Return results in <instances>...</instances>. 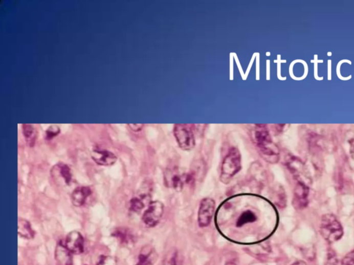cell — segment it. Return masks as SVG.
<instances>
[{"label": "cell", "instance_id": "3957f363", "mask_svg": "<svg viewBox=\"0 0 354 265\" xmlns=\"http://www.w3.org/2000/svg\"><path fill=\"white\" fill-rule=\"evenodd\" d=\"M241 154L237 148L230 149L222 162L220 180L224 184H228L232 178L241 170Z\"/></svg>", "mask_w": 354, "mask_h": 265}, {"label": "cell", "instance_id": "f1b7e54d", "mask_svg": "<svg viewBox=\"0 0 354 265\" xmlns=\"http://www.w3.org/2000/svg\"><path fill=\"white\" fill-rule=\"evenodd\" d=\"M136 265H140V264H139V263H138V264H136Z\"/></svg>", "mask_w": 354, "mask_h": 265}, {"label": "cell", "instance_id": "9a60e30c", "mask_svg": "<svg viewBox=\"0 0 354 265\" xmlns=\"http://www.w3.org/2000/svg\"><path fill=\"white\" fill-rule=\"evenodd\" d=\"M17 233L19 236L28 239L34 238L35 232L30 223L27 220L19 219L17 223Z\"/></svg>", "mask_w": 354, "mask_h": 265}, {"label": "cell", "instance_id": "484cf974", "mask_svg": "<svg viewBox=\"0 0 354 265\" xmlns=\"http://www.w3.org/2000/svg\"><path fill=\"white\" fill-rule=\"evenodd\" d=\"M350 154H351V158L354 160V140L350 141Z\"/></svg>", "mask_w": 354, "mask_h": 265}, {"label": "cell", "instance_id": "7a4b0ae2", "mask_svg": "<svg viewBox=\"0 0 354 265\" xmlns=\"http://www.w3.org/2000/svg\"><path fill=\"white\" fill-rule=\"evenodd\" d=\"M320 234L326 242H337L343 236L344 231L341 224L333 214H325L320 222Z\"/></svg>", "mask_w": 354, "mask_h": 265}, {"label": "cell", "instance_id": "e0dca14e", "mask_svg": "<svg viewBox=\"0 0 354 265\" xmlns=\"http://www.w3.org/2000/svg\"><path fill=\"white\" fill-rule=\"evenodd\" d=\"M53 168L58 172L59 176L62 178L66 184H71L72 180V171L68 164L60 163V164L55 165Z\"/></svg>", "mask_w": 354, "mask_h": 265}, {"label": "cell", "instance_id": "30bf717a", "mask_svg": "<svg viewBox=\"0 0 354 265\" xmlns=\"http://www.w3.org/2000/svg\"><path fill=\"white\" fill-rule=\"evenodd\" d=\"M92 158L100 166H112L117 160V157L111 151L98 149L92 151Z\"/></svg>", "mask_w": 354, "mask_h": 265}, {"label": "cell", "instance_id": "4fadbf2b", "mask_svg": "<svg viewBox=\"0 0 354 265\" xmlns=\"http://www.w3.org/2000/svg\"><path fill=\"white\" fill-rule=\"evenodd\" d=\"M112 236L117 239L122 245H127L135 242V235L127 227H117L112 231Z\"/></svg>", "mask_w": 354, "mask_h": 265}, {"label": "cell", "instance_id": "44dd1931", "mask_svg": "<svg viewBox=\"0 0 354 265\" xmlns=\"http://www.w3.org/2000/svg\"><path fill=\"white\" fill-rule=\"evenodd\" d=\"M60 133V129L58 126L52 125L46 131V138L47 140H52L54 137L57 136Z\"/></svg>", "mask_w": 354, "mask_h": 265}, {"label": "cell", "instance_id": "7402d4cb", "mask_svg": "<svg viewBox=\"0 0 354 265\" xmlns=\"http://www.w3.org/2000/svg\"><path fill=\"white\" fill-rule=\"evenodd\" d=\"M97 265H117V260L112 256H103L100 257Z\"/></svg>", "mask_w": 354, "mask_h": 265}, {"label": "cell", "instance_id": "5bb4252c", "mask_svg": "<svg viewBox=\"0 0 354 265\" xmlns=\"http://www.w3.org/2000/svg\"><path fill=\"white\" fill-rule=\"evenodd\" d=\"M157 257L154 248L147 245L141 249L138 263L140 265H153L156 262Z\"/></svg>", "mask_w": 354, "mask_h": 265}, {"label": "cell", "instance_id": "4316f807", "mask_svg": "<svg viewBox=\"0 0 354 265\" xmlns=\"http://www.w3.org/2000/svg\"><path fill=\"white\" fill-rule=\"evenodd\" d=\"M292 265H307V264H306V263L305 262H304V261L298 260V261H296V262H294V264H292Z\"/></svg>", "mask_w": 354, "mask_h": 265}, {"label": "cell", "instance_id": "d4e9b609", "mask_svg": "<svg viewBox=\"0 0 354 265\" xmlns=\"http://www.w3.org/2000/svg\"><path fill=\"white\" fill-rule=\"evenodd\" d=\"M128 126L129 128L135 132H139V131L142 130L143 127H144L143 124H129Z\"/></svg>", "mask_w": 354, "mask_h": 265}, {"label": "cell", "instance_id": "8fae6325", "mask_svg": "<svg viewBox=\"0 0 354 265\" xmlns=\"http://www.w3.org/2000/svg\"><path fill=\"white\" fill-rule=\"evenodd\" d=\"M91 188L88 186H79L75 188L72 194V202L76 207H81L86 203L88 197L92 195Z\"/></svg>", "mask_w": 354, "mask_h": 265}, {"label": "cell", "instance_id": "277c9868", "mask_svg": "<svg viewBox=\"0 0 354 265\" xmlns=\"http://www.w3.org/2000/svg\"><path fill=\"white\" fill-rule=\"evenodd\" d=\"M174 135L177 143L182 150H192L195 146V140L191 127L188 125H175Z\"/></svg>", "mask_w": 354, "mask_h": 265}, {"label": "cell", "instance_id": "8992f818", "mask_svg": "<svg viewBox=\"0 0 354 265\" xmlns=\"http://www.w3.org/2000/svg\"><path fill=\"white\" fill-rule=\"evenodd\" d=\"M215 209V202L211 198H204L201 201L198 213V223L201 227H208L211 223Z\"/></svg>", "mask_w": 354, "mask_h": 265}, {"label": "cell", "instance_id": "cb8c5ba5", "mask_svg": "<svg viewBox=\"0 0 354 265\" xmlns=\"http://www.w3.org/2000/svg\"><path fill=\"white\" fill-rule=\"evenodd\" d=\"M341 265H354V250L346 255L342 260Z\"/></svg>", "mask_w": 354, "mask_h": 265}, {"label": "cell", "instance_id": "9c48e42d", "mask_svg": "<svg viewBox=\"0 0 354 265\" xmlns=\"http://www.w3.org/2000/svg\"><path fill=\"white\" fill-rule=\"evenodd\" d=\"M84 237L79 231H73L67 235L64 246L74 254H81L84 251Z\"/></svg>", "mask_w": 354, "mask_h": 265}, {"label": "cell", "instance_id": "83f0119b", "mask_svg": "<svg viewBox=\"0 0 354 265\" xmlns=\"http://www.w3.org/2000/svg\"><path fill=\"white\" fill-rule=\"evenodd\" d=\"M226 265H236V264H235V263H233V262H229V263H227V264H226Z\"/></svg>", "mask_w": 354, "mask_h": 265}, {"label": "cell", "instance_id": "2e32d148", "mask_svg": "<svg viewBox=\"0 0 354 265\" xmlns=\"http://www.w3.org/2000/svg\"><path fill=\"white\" fill-rule=\"evenodd\" d=\"M150 199V196L139 195L131 198L129 203V209L133 212H139L145 207L146 202Z\"/></svg>", "mask_w": 354, "mask_h": 265}, {"label": "cell", "instance_id": "ba28073f", "mask_svg": "<svg viewBox=\"0 0 354 265\" xmlns=\"http://www.w3.org/2000/svg\"><path fill=\"white\" fill-rule=\"evenodd\" d=\"M164 182L168 187L181 191L186 183V174H181L176 168L167 170L164 174Z\"/></svg>", "mask_w": 354, "mask_h": 265}, {"label": "cell", "instance_id": "5b68a950", "mask_svg": "<svg viewBox=\"0 0 354 265\" xmlns=\"http://www.w3.org/2000/svg\"><path fill=\"white\" fill-rule=\"evenodd\" d=\"M164 213V205L160 201L149 203L143 215V221L148 227H154L160 223Z\"/></svg>", "mask_w": 354, "mask_h": 265}, {"label": "cell", "instance_id": "7c38bea8", "mask_svg": "<svg viewBox=\"0 0 354 265\" xmlns=\"http://www.w3.org/2000/svg\"><path fill=\"white\" fill-rule=\"evenodd\" d=\"M72 253L62 243H58L55 250V258L59 265H73Z\"/></svg>", "mask_w": 354, "mask_h": 265}, {"label": "cell", "instance_id": "d6986e66", "mask_svg": "<svg viewBox=\"0 0 354 265\" xmlns=\"http://www.w3.org/2000/svg\"><path fill=\"white\" fill-rule=\"evenodd\" d=\"M184 258L178 251H172L163 261V265H183Z\"/></svg>", "mask_w": 354, "mask_h": 265}, {"label": "cell", "instance_id": "ac0fdd59", "mask_svg": "<svg viewBox=\"0 0 354 265\" xmlns=\"http://www.w3.org/2000/svg\"><path fill=\"white\" fill-rule=\"evenodd\" d=\"M23 130L27 144L30 147L34 146L37 137V132L34 127L31 125L24 124L23 125Z\"/></svg>", "mask_w": 354, "mask_h": 265}, {"label": "cell", "instance_id": "603a6c76", "mask_svg": "<svg viewBox=\"0 0 354 265\" xmlns=\"http://www.w3.org/2000/svg\"><path fill=\"white\" fill-rule=\"evenodd\" d=\"M338 260L337 256L333 251H329L328 252L327 256L324 265H338Z\"/></svg>", "mask_w": 354, "mask_h": 265}, {"label": "cell", "instance_id": "52a82bcc", "mask_svg": "<svg viewBox=\"0 0 354 265\" xmlns=\"http://www.w3.org/2000/svg\"><path fill=\"white\" fill-rule=\"evenodd\" d=\"M309 188L304 182L298 181L294 189L293 205L296 209H303L306 207L308 203Z\"/></svg>", "mask_w": 354, "mask_h": 265}, {"label": "cell", "instance_id": "ffe728a7", "mask_svg": "<svg viewBox=\"0 0 354 265\" xmlns=\"http://www.w3.org/2000/svg\"><path fill=\"white\" fill-rule=\"evenodd\" d=\"M256 220L257 217L255 214L249 210V211L244 212V213L240 215L237 221V226L238 227H242V226L246 225V224L254 223Z\"/></svg>", "mask_w": 354, "mask_h": 265}, {"label": "cell", "instance_id": "6da1fadb", "mask_svg": "<svg viewBox=\"0 0 354 265\" xmlns=\"http://www.w3.org/2000/svg\"><path fill=\"white\" fill-rule=\"evenodd\" d=\"M255 127V139L263 158L271 163L278 162L280 156L278 147L273 143L266 125H256Z\"/></svg>", "mask_w": 354, "mask_h": 265}]
</instances>
